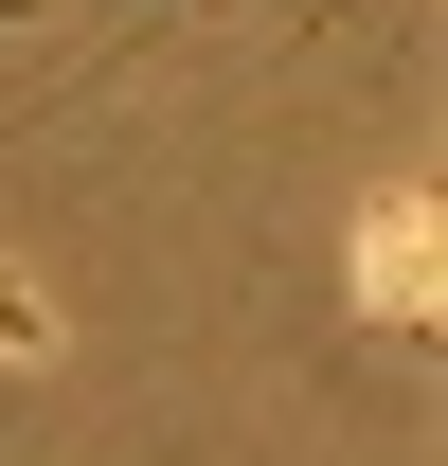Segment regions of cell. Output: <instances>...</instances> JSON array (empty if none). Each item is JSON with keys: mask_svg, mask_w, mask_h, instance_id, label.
I'll list each match as a JSON object with an SVG mask.
<instances>
[{"mask_svg": "<svg viewBox=\"0 0 448 466\" xmlns=\"http://www.w3.org/2000/svg\"><path fill=\"white\" fill-rule=\"evenodd\" d=\"M377 323H431V198H377Z\"/></svg>", "mask_w": 448, "mask_h": 466, "instance_id": "obj_1", "label": "cell"}, {"mask_svg": "<svg viewBox=\"0 0 448 466\" xmlns=\"http://www.w3.org/2000/svg\"><path fill=\"white\" fill-rule=\"evenodd\" d=\"M36 341H55V323H36V305H18V269H0V359H36Z\"/></svg>", "mask_w": 448, "mask_h": 466, "instance_id": "obj_2", "label": "cell"}]
</instances>
